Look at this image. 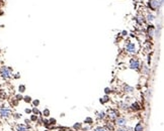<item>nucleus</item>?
<instances>
[{
    "instance_id": "32",
    "label": "nucleus",
    "mask_w": 164,
    "mask_h": 131,
    "mask_svg": "<svg viewBox=\"0 0 164 131\" xmlns=\"http://www.w3.org/2000/svg\"><path fill=\"white\" fill-rule=\"evenodd\" d=\"M111 92H112V91H111V89H110L109 87L104 88V94H105V95H109V94H110Z\"/></svg>"
},
{
    "instance_id": "8",
    "label": "nucleus",
    "mask_w": 164,
    "mask_h": 131,
    "mask_svg": "<svg viewBox=\"0 0 164 131\" xmlns=\"http://www.w3.org/2000/svg\"><path fill=\"white\" fill-rule=\"evenodd\" d=\"M31 126L24 123H18L15 125V131H30Z\"/></svg>"
},
{
    "instance_id": "16",
    "label": "nucleus",
    "mask_w": 164,
    "mask_h": 131,
    "mask_svg": "<svg viewBox=\"0 0 164 131\" xmlns=\"http://www.w3.org/2000/svg\"><path fill=\"white\" fill-rule=\"evenodd\" d=\"M110 101V97L109 96V95H104L103 97H102V98H100L99 99V102H100V103L101 104H106V103H109V102Z\"/></svg>"
},
{
    "instance_id": "6",
    "label": "nucleus",
    "mask_w": 164,
    "mask_h": 131,
    "mask_svg": "<svg viewBox=\"0 0 164 131\" xmlns=\"http://www.w3.org/2000/svg\"><path fill=\"white\" fill-rule=\"evenodd\" d=\"M148 6L151 10H158L161 6V3L159 2V0H149Z\"/></svg>"
},
{
    "instance_id": "21",
    "label": "nucleus",
    "mask_w": 164,
    "mask_h": 131,
    "mask_svg": "<svg viewBox=\"0 0 164 131\" xmlns=\"http://www.w3.org/2000/svg\"><path fill=\"white\" fill-rule=\"evenodd\" d=\"M48 122H49V125L51 127H54L56 124H57V120H56L55 118H49L48 119Z\"/></svg>"
},
{
    "instance_id": "12",
    "label": "nucleus",
    "mask_w": 164,
    "mask_h": 131,
    "mask_svg": "<svg viewBox=\"0 0 164 131\" xmlns=\"http://www.w3.org/2000/svg\"><path fill=\"white\" fill-rule=\"evenodd\" d=\"M129 104L127 103V101H121V102H118L117 103V107H118V109H121V110H125L127 111L129 109Z\"/></svg>"
},
{
    "instance_id": "27",
    "label": "nucleus",
    "mask_w": 164,
    "mask_h": 131,
    "mask_svg": "<svg viewBox=\"0 0 164 131\" xmlns=\"http://www.w3.org/2000/svg\"><path fill=\"white\" fill-rule=\"evenodd\" d=\"M11 117H12L14 120H18V119L21 118V114L19 113H12V115H11Z\"/></svg>"
},
{
    "instance_id": "2",
    "label": "nucleus",
    "mask_w": 164,
    "mask_h": 131,
    "mask_svg": "<svg viewBox=\"0 0 164 131\" xmlns=\"http://www.w3.org/2000/svg\"><path fill=\"white\" fill-rule=\"evenodd\" d=\"M0 77L3 80H8L12 77V69L9 67L3 66L0 68Z\"/></svg>"
},
{
    "instance_id": "25",
    "label": "nucleus",
    "mask_w": 164,
    "mask_h": 131,
    "mask_svg": "<svg viewBox=\"0 0 164 131\" xmlns=\"http://www.w3.org/2000/svg\"><path fill=\"white\" fill-rule=\"evenodd\" d=\"M22 100H23V101L25 102V103L30 104V103H31V101H32V98H31V96H24V97H23V99H22Z\"/></svg>"
},
{
    "instance_id": "3",
    "label": "nucleus",
    "mask_w": 164,
    "mask_h": 131,
    "mask_svg": "<svg viewBox=\"0 0 164 131\" xmlns=\"http://www.w3.org/2000/svg\"><path fill=\"white\" fill-rule=\"evenodd\" d=\"M106 113V118L109 119V121L110 122H115V120L118 117V116H121V114H120V111H118L117 109H114V108H109V110H107Z\"/></svg>"
},
{
    "instance_id": "4",
    "label": "nucleus",
    "mask_w": 164,
    "mask_h": 131,
    "mask_svg": "<svg viewBox=\"0 0 164 131\" xmlns=\"http://www.w3.org/2000/svg\"><path fill=\"white\" fill-rule=\"evenodd\" d=\"M12 115V110L7 106H0V118L8 119Z\"/></svg>"
},
{
    "instance_id": "39",
    "label": "nucleus",
    "mask_w": 164,
    "mask_h": 131,
    "mask_svg": "<svg viewBox=\"0 0 164 131\" xmlns=\"http://www.w3.org/2000/svg\"><path fill=\"white\" fill-rule=\"evenodd\" d=\"M79 131H81V130H79Z\"/></svg>"
},
{
    "instance_id": "7",
    "label": "nucleus",
    "mask_w": 164,
    "mask_h": 131,
    "mask_svg": "<svg viewBox=\"0 0 164 131\" xmlns=\"http://www.w3.org/2000/svg\"><path fill=\"white\" fill-rule=\"evenodd\" d=\"M130 68L132 70H139L140 69V61L137 58H132L130 60Z\"/></svg>"
},
{
    "instance_id": "23",
    "label": "nucleus",
    "mask_w": 164,
    "mask_h": 131,
    "mask_svg": "<svg viewBox=\"0 0 164 131\" xmlns=\"http://www.w3.org/2000/svg\"><path fill=\"white\" fill-rule=\"evenodd\" d=\"M155 19V16L153 14H151V13H148L147 14V17H146V20L148 21V22H152V21H154Z\"/></svg>"
},
{
    "instance_id": "33",
    "label": "nucleus",
    "mask_w": 164,
    "mask_h": 131,
    "mask_svg": "<svg viewBox=\"0 0 164 131\" xmlns=\"http://www.w3.org/2000/svg\"><path fill=\"white\" fill-rule=\"evenodd\" d=\"M24 113L27 114V115H30V114H31V109H30V108H25V109H24Z\"/></svg>"
},
{
    "instance_id": "29",
    "label": "nucleus",
    "mask_w": 164,
    "mask_h": 131,
    "mask_svg": "<svg viewBox=\"0 0 164 131\" xmlns=\"http://www.w3.org/2000/svg\"><path fill=\"white\" fill-rule=\"evenodd\" d=\"M31 103H32V106H33V107H39V103H41V102H39V99H35V100L31 101Z\"/></svg>"
},
{
    "instance_id": "30",
    "label": "nucleus",
    "mask_w": 164,
    "mask_h": 131,
    "mask_svg": "<svg viewBox=\"0 0 164 131\" xmlns=\"http://www.w3.org/2000/svg\"><path fill=\"white\" fill-rule=\"evenodd\" d=\"M137 21H138V23H140V24H143L144 23V21H145V19H144V17L143 16H138L137 18Z\"/></svg>"
},
{
    "instance_id": "40",
    "label": "nucleus",
    "mask_w": 164,
    "mask_h": 131,
    "mask_svg": "<svg viewBox=\"0 0 164 131\" xmlns=\"http://www.w3.org/2000/svg\"><path fill=\"white\" fill-rule=\"evenodd\" d=\"M0 123H1V122H0Z\"/></svg>"
},
{
    "instance_id": "14",
    "label": "nucleus",
    "mask_w": 164,
    "mask_h": 131,
    "mask_svg": "<svg viewBox=\"0 0 164 131\" xmlns=\"http://www.w3.org/2000/svg\"><path fill=\"white\" fill-rule=\"evenodd\" d=\"M147 33H148L149 36H153L155 34V27L152 24L148 25V27H147Z\"/></svg>"
},
{
    "instance_id": "28",
    "label": "nucleus",
    "mask_w": 164,
    "mask_h": 131,
    "mask_svg": "<svg viewBox=\"0 0 164 131\" xmlns=\"http://www.w3.org/2000/svg\"><path fill=\"white\" fill-rule=\"evenodd\" d=\"M38 119H39V116L38 115H31L30 116V120H31V122H37L38 121Z\"/></svg>"
},
{
    "instance_id": "31",
    "label": "nucleus",
    "mask_w": 164,
    "mask_h": 131,
    "mask_svg": "<svg viewBox=\"0 0 164 131\" xmlns=\"http://www.w3.org/2000/svg\"><path fill=\"white\" fill-rule=\"evenodd\" d=\"M14 98H15L16 100H17V101L19 102V101H21L22 99H23V96H22L21 94H17V95H15V97H14Z\"/></svg>"
},
{
    "instance_id": "36",
    "label": "nucleus",
    "mask_w": 164,
    "mask_h": 131,
    "mask_svg": "<svg viewBox=\"0 0 164 131\" xmlns=\"http://www.w3.org/2000/svg\"><path fill=\"white\" fill-rule=\"evenodd\" d=\"M24 124L30 125L31 124V120H30V119H24Z\"/></svg>"
},
{
    "instance_id": "18",
    "label": "nucleus",
    "mask_w": 164,
    "mask_h": 131,
    "mask_svg": "<svg viewBox=\"0 0 164 131\" xmlns=\"http://www.w3.org/2000/svg\"><path fill=\"white\" fill-rule=\"evenodd\" d=\"M83 124H87V125H92V126H93V124H94V120H93V118H92V117H86L85 119H84V121H83Z\"/></svg>"
},
{
    "instance_id": "34",
    "label": "nucleus",
    "mask_w": 164,
    "mask_h": 131,
    "mask_svg": "<svg viewBox=\"0 0 164 131\" xmlns=\"http://www.w3.org/2000/svg\"><path fill=\"white\" fill-rule=\"evenodd\" d=\"M17 104H18V101H17V100H16V99L14 98V100H13L12 102H11V105H12V106H16Z\"/></svg>"
},
{
    "instance_id": "10",
    "label": "nucleus",
    "mask_w": 164,
    "mask_h": 131,
    "mask_svg": "<svg viewBox=\"0 0 164 131\" xmlns=\"http://www.w3.org/2000/svg\"><path fill=\"white\" fill-rule=\"evenodd\" d=\"M129 109H131L133 112H138L142 109V107H141V105L138 103V102H134V103H132L129 106Z\"/></svg>"
},
{
    "instance_id": "20",
    "label": "nucleus",
    "mask_w": 164,
    "mask_h": 131,
    "mask_svg": "<svg viewBox=\"0 0 164 131\" xmlns=\"http://www.w3.org/2000/svg\"><path fill=\"white\" fill-rule=\"evenodd\" d=\"M31 113L33 115H38V116H42V112L38 109V107H32L31 109Z\"/></svg>"
},
{
    "instance_id": "19",
    "label": "nucleus",
    "mask_w": 164,
    "mask_h": 131,
    "mask_svg": "<svg viewBox=\"0 0 164 131\" xmlns=\"http://www.w3.org/2000/svg\"><path fill=\"white\" fill-rule=\"evenodd\" d=\"M50 114H51L50 110L48 109V108H45V109L43 110V112H42V117H44V118H49V117H50Z\"/></svg>"
},
{
    "instance_id": "38",
    "label": "nucleus",
    "mask_w": 164,
    "mask_h": 131,
    "mask_svg": "<svg viewBox=\"0 0 164 131\" xmlns=\"http://www.w3.org/2000/svg\"><path fill=\"white\" fill-rule=\"evenodd\" d=\"M45 131H50V130H48V129H47V130H45Z\"/></svg>"
},
{
    "instance_id": "35",
    "label": "nucleus",
    "mask_w": 164,
    "mask_h": 131,
    "mask_svg": "<svg viewBox=\"0 0 164 131\" xmlns=\"http://www.w3.org/2000/svg\"><path fill=\"white\" fill-rule=\"evenodd\" d=\"M115 131H128V130H127L126 128H117V127Z\"/></svg>"
},
{
    "instance_id": "1",
    "label": "nucleus",
    "mask_w": 164,
    "mask_h": 131,
    "mask_svg": "<svg viewBox=\"0 0 164 131\" xmlns=\"http://www.w3.org/2000/svg\"><path fill=\"white\" fill-rule=\"evenodd\" d=\"M114 123L117 128H126L129 124V119L127 116H118Z\"/></svg>"
},
{
    "instance_id": "5",
    "label": "nucleus",
    "mask_w": 164,
    "mask_h": 131,
    "mask_svg": "<svg viewBox=\"0 0 164 131\" xmlns=\"http://www.w3.org/2000/svg\"><path fill=\"white\" fill-rule=\"evenodd\" d=\"M138 44L137 42H135V41H128L127 44H126V52L128 54H131V55H135L136 53L138 52Z\"/></svg>"
},
{
    "instance_id": "26",
    "label": "nucleus",
    "mask_w": 164,
    "mask_h": 131,
    "mask_svg": "<svg viewBox=\"0 0 164 131\" xmlns=\"http://www.w3.org/2000/svg\"><path fill=\"white\" fill-rule=\"evenodd\" d=\"M25 90H26V88H25L24 85H19V86H18V92H19V94L24 93Z\"/></svg>"
},
{
    "instance_id": "15",
    "label": "nucleus",
    "mask_w": 164,
    "mask_h": 131,
    "mask_svg": "<svg viewBox=\"0 0 164 131\" xmlns=\"http://www.w3.org/2000/svg\"><path fill=\"white\" fill-rule=\"evenodd\" d=\"M124 91H125L126 93H128V94H132V93H134V91H135V89L133 88V87H131L130 85H124Z\"/></svg>"
},
{
    "instance_id": "17",
    "label": "nucleus",
    "mask_w": 164,
    "mask_h": 131,
    "mask_svg": "<svg viewBox=\"0 0 164 131\" xmlns=\"http://www.w3.org/2000/svg\"><path fill=\"white\" fill-rule=\"evenodd\" d=\"M82 126H83V123H81V122H76V123H74V125L72 126V129L74 130V131H79V130H81Z\"/></svg>"
},
{
    "instance_id": "22",
    "label": "nucleus",
    "mask_w": 164,
    "mask_h": 131,
    "mask_svg": "<svg viewBox=\"0 0 164 131\" xmlns=\"http://www.w3.org/2000/svg\"><path fill=\"white\" fill-rule=\"evenodd\" d=\"M92 125H87V124H83V126L81 128V131H90L92 129Z\"/></svg>"
},
{
    "instance_id": "24",
    "label": "nucleus",
    "mask_w": 164,
    "mask_h": 131,
    "mask_svg": "<svg viewBox=\"0 0 164 131\" xmlns=\"http://www.w3.org/2000/svg\"><path fill=\"white\" fill-rule=\"evenodd\" d=\"M92 131H106V130H105V128L103 126H101V125H97V126H95L92 129Z\"/></svg>"
},
{
    "instance_id": "13",
    "label": "nucleus",
    "mask_w": 164,
    "mask_h": 131,
    "mask_svg": "<svg viewBox=\"0 0 164 131\" xmlns=\"http://www.w3.org/2000/svg\"><path fill=\"white\" fill-rule=\"evenodd\" d=\"M96 117L99 121H102V120H105L106 119V113L105 111H102V110H100V111H97L96 113Z\"/></svg>"
},
{
    "instance_id": "9",
    "label": "nucleus",
    "mask_w": 164,
    "mask_h": 131,
    "mask_svg": "<svg viewBox=\"0 0 164 131\" xmlns=\"http://www.w3.org/2000/svg\"><path fill=\"white\" fill-rule=\"evenodd\" d=\"M103 127L105 128L106 131H115L116 128H117L116 125H115V123H114V122H110V121H106Z\"/></svg>"
},
{
    "instance_id": "11",
    "label": "nucleus",
    "mask_w": 164,
    "mask_h": 131,
    "mask_svg": "<svg viewBox=\"0 0 164 131\" xmlns=\"http://www.w3.org/2000/svg\"><path fill=\"white\" fill-rule=\"evenodd\" d=\"M145 127H144V123L142 121H139L138 123H136V125L133 128V131H144Z\"/></svg>"
},
{
    "instance_id": "37",
    "label": "nucleus",
    "mask_w": 164,
    "mask_h": 131,
    "mask_svg": "<svg viewBox=\"0 0 164 131\" xmlns=\"http://www.w3.org/2000/svg\"><path fill=\"white\" fill-rule=\"evenodd\" d=\"M66 131H74V130H73L72 128H71V129H68V128H67V129H66Z\"/></svg>"
}]
</instances>
